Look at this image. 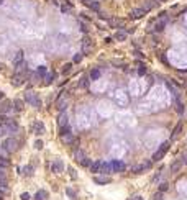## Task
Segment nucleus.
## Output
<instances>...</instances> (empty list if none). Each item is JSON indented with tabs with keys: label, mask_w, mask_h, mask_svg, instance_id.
Segmentation results:
<instances>
[{
	"label": "nucleus",
	"mask_w": 187,
	"mask_h": 200,
	"mask_svg": "<svg viewBox=\"0 0 187 200\" xmlns=\"http://www.w3.org/2000/svg\"><path fill=\"white\" fill-rule=\"evenodd\" d=\"M179 161L182 162V166H187V153H185L184 156H182V159H179Z\"/></svg>",
	"instance_id": "nucleus-42"
},
{
	"label": "nucleus",
	"mask_w": 187,
	"mask_h": 200,
	"mask_svg": "<svg viewBox=\"0 0 187 200\" xmlns=\"http://www.w3.org/2000/svg\"><path fill=\"white\" fill-rule=\"evenodd\" d=\"M3 97H5V94H3L2 90H0V100H3Z\"/></svg>",
	"instance_id": "nucleus-49"
},
{
	"label": "nucleus",
	"mask_w": 187,
	"mask_h": 200,
	"mask_svg": "<svg viewBox=\"0 0 187 200\" xmlns=\"http://www.w3.org/2000/svg\"><path fill=\"white\" fill-rule=\"evenodd\" d=\"M51 169H53V172H63V171H64V166H63V162L58 159V161H54V162L51 164Z\"/></svg>",
	"instance_id": "nucleus-13"
},
{
	"label": "nucleus",
	"mask_w": 187,
	"mask_h": 200,
	"mask_svg": "<svg viewBox=\"0 0 187 200\" xmlns=\"http://www.w3.org/2000/svg\"><path fill=\"white\" fill-rule=\"evenodd\" d=\"M33 133H36V135L44 133V123L43 122H35L33 123Z\"/></svg>",
	"instance_id": "nucleus-10"
},
{
	"label": "nucleus",
	"mask_w": 187,
	"mask_h": 200,
	"mask_svg": "<svg viewBox=\"0 0 187 200\" xmlns=\"http://www.w3.org/2000/svg\"><path fill=\"white\" fill-rule=\"evenodd\" d=\"M59 133H61V136L63 135H67V133H71V128H69V125H66V126H63V128H59Z\"/></svg>",
	"instance_id": "nucleus-36"
},
{
	"label": "nucleus",
	"mask_w": 187,
	"mask_h": 200,
	"mask_svg": "<svg viewBox=\"0 0 187 200\" xmlns=\"http://www.w3.org/2000/svg\"><path fill=\"white\" fill-rule=\"evenodd\" d=\"M66 192L69 194V197H71L72 200H77V197H76V192L72 190V189H69V187H67V189H66Z\"/></svg>",
	"instance_id": "nucleus-38"
},
{
	"label": "nucleus",
	"mask_w": 187,
	"mask_h": 200,
	"mask_svg": "<svg viewBox=\"0 0 187 200\" xmlns=\"http://www.w3.org/2000/svg\"><path fill=\"white\" fill-rule=\"evenodd\" d=\"M23 102L31 105V107H35V108H41V98H39V95L33 90L25 92V100H23Z\"/></svg>",
	"instance_id": "nucleus-1"
},
{
	"label": "nucleus",
	"mask_w": 187,
	"mask_h": 200,
	"mask_svg": "<svg viewBox=\"0 0 187 200\" xmlns=\"http://www.w3.org/2000/svg\"><path fill=\"white\" fill-rule=\"evenodd\" d=\"M100 172H102L104 175H108V174H112L113 171H112V166H110V162H102V167H100Z\"/></svg>",
	"instance_id": "nucleus-14"
},
{
	"label": "nucleus",
	"mask_w": 187,
	"mask_h": 200,
	"mask_svg": "<svg viewBox=\"0 0 187 200\" xmlns=\"http://www.w3.org/2000/svg\"><path fill=\"white\" fill-rule=\"evenodd\" d=\"M61 139H63V143H64V145H72V143L76 141V138L72 136V133L63 135V136H61Z\"/></svg>",
	"instance_id": "nucleus-15"
},
{
	"label": "nucleus",
	"mask_w": 187,
	"mask_h": 200,
	"mask_svg": "<svg viewBox=\"0 0 187 200\" xmlns=\"http://www.w3.org/2000/svg\"><path fill=\"white\" fill-rule=\"evenodd\" d=\"M2 148H3L5 151H8V153H13V151H17V149H18V139H17V138H13V136L7 138L5 141H3Z\"/></svg>",
	"instance_id": "nucleus-2"
},
{
	"label": "nucleus",
	"mask_w": 187,
	"mask_h": 200,
	"mask_svg": "<svg viewBox=\"0 0 187 200\" xmlns=\"http://www.w3.org/2000/svg\"><path fill=\"white\" fill-rule=\"evenodd\" d=\"M54 79H56V72L46 74V75H44V84H46V85H49V84L54 82Z\"/></svg>",
	"instance_id": "nucleus-21"
},
{
	"label": "nucleus",
	"mask_w": 187,
	"mask_h": 200,
	"mask_svg": "<svg viewBox=\"0 0 187 200\" xmlns=\"http://www.w3.org/2000/svg\"><path fill=\"white\" fill-rule=\"evenodd\" d=\"M115 38L118 39V41H125V39H127V33H125V31H117Z\"/></svg>",
	"instance_id": "nucleus-29"
},
{
	"label": "nucleus",
	"mask_w": 187,
	"mask_h": 200,
	"mask_svg": "<svg viewBox=\"0 0 187 200\" xmlns=\"http://www.w3.org/2000/svg\"><path fill=\"white\" fill-rule=\"evenodd\" d=\"M0 185H7V177H5V171L0 169Z\"/></svg>",
	"instance_id": "nucleus-30"
},
{
	"label": "nucleus",
	"mask_w": 187,
	"mask_h": 200,
	"mask_svg": "<svg viewBox=\"0 0 187 200\" xmlns=\"http://www.w3.org/2000/svg\"><path fill=\"white\" fill-rule=\"evenodd\" d=\"M10 110H12V102L10 100H3V102L0 103V113L5 115V113H8Z\"/></svg>",
	"instance_id": "nucleus-8"
},
{
	"label": "nucleus",
	"mask_w": 187,
	"mask_h": 200,
	"mask_svg": "<svg viewBox=\"0 0 187 200\" xmlns=\"http://www.w3.org/2000/svg\"><path fill=\"white\" fill-rule=\"evenodd\" d=\"M80 30H82L84 33H87V25H85V23H80Z\"/></svg>",
	"instance_id": "nucleus-46"
},
{
	"label": "nucleus",
	"mask_w": 187,
	"mask_h": 200,
	"mask_svg": "<svg viewBox=\"0 0 187 200\" xmlns=\"http://www.w3.org/2000/svg\"><path fill=\"white\" fill-rule=\"evenodd\" d=\"M3 135H5V128L0 126V136H3Z\"/></svg>",
	"instance_id": "nucleus-47"
},
{
	"label": "nucleus",
	"mask_w": 187,
	"mask_h": 200,
	"mask_svg": "<svg viewBox=\"0 0 187 200\" xmlns=\"http://www.w3.org/2000/svg\"><path fill=\"white\" fill-rule=\"evenodd\" d=\"M7 190H8V189H7V185H0V195H2V194H5Z\"/></svg>",
	"instance_id": "nucleus-45"
},
{
	"label": "nucleus",
	"mask_w": 187,
	"mask_h": 200,
	"mask_svg": "<svg viewBox=\"0 0 187 200\" xmlns=\"http://www.w3.org/2000/svg\"><path fill=\"white\" fill-rule=\"evenodd\" d=\"M93 181H95V184H100V185H102V184L110 182V177H108V175H102V177H95Z\"/></svg>",
	"instance_id": "nucleus-23"
},
{
	"label": "nucleus",
	"mask_w": 187,
	"mask_h": 200,
	"mask_svg": "<svg viewBox=\"0 0 187 200\" xmlns=\"http://www.w3.org/2000/svg\"><path fill=\"white\" fill-rule=\"evenodd\" d=\"M23 174L28 175V177L33 175V167H31V166H25V167H23Z\"/></svg>",
	"instance_id": "nucleus-34"
},
{
	"label": "nucleus",
	"mask_w": 187,
	"mask_h": 200,
	"mask_svg": "<svg viewBox=\"0 0 187 200\" xmlns=\"http://www.w3.org/2000/svg\"><path fill=\"white\" fill-rule=\"evenodd\" d=\"M102 162H104V161H93V162L90 164V167H89V169H90V172L99 174V172H100V167H102Z\"/></svg>",
	"instance_id": "nucleus-12"
},
{
	"label": "nucleus",
	"mask_w": 187,
	"mask_h": 200,
	"mask_svg": "<svg viewBox=\"0 0 187 200\" xmlns=\"http://www.w3.org/2000/svg\"><path fill=\"white\" fill-rule=\"evenodd\" d=\"M66 108H67V102L64 100V95H61L59 100H58V110L59 112H66Z\"/></svg>",
	"instance_id": "nucleus-16"
},
{
	"label": "nucleus",
	"mask_w": 187,
	"mask_h": 200,
	"mask_svg": "<svg viewBox=\"0 0 187 200\" xmlns=\"http://www.w3.org/2000/svg\"><path fill=\"white\" fill-rule=\"evenodd\" d=\"M35 148H36V149H41V148H43V141H41V139H36V141H35Z\"/></svg>",
	"instance_id": "nucleus-41"
},
{
	"label": "nucleus",
	"mask_w": 187,
	"mask_h": 200,
	"mask_svg": "<svg viewBox=\"0 0 187 200\" xmlns=\"http://www.w3.org/2000/svg\"><path fill=\"white\" fill-rule=\"evenodd\" d=\"M8 122H10V118L7 117V115H2V113H0V126H5Z\"/></svg>",
	"instance_id": "nucleus-31"
},
{
	"label": "nucleus",
	"mask_w": 187,
	"mask_h": 200,
	"mask_svg": "<svg viewBox=\"0 0 187 200\" xmlns=\"http://www.w3.org/2000/svg\"><path fill=\"white\" fill-rule=\"evenodd\" d=\"M169 146H171V143H169V141H164V143H162V145L159 146V149H158L156 153L153 154V161H161V159L166 156V153H168Z\"/></svg>",
	"instance_id": "nucleus-3"
},
{
	"label": "nucleus",
	"mask_w": 187,
	"mask_h": 200,
	"mask_svg": "<svg viewBox=\"0 0 187 200\" xmlns=\"http://www.w3.org/2000/svg\"><path fill=\"white\" fill-rule=\"evenodd\" d=\"M181 169H182V162H181V161H174L172 164H171V172L176 174V172H179Z\"/></svg>",
	"instance_id": "nucleus-17"
},
{
	"label": "nucleus",
	"mask_w": 187,
	"mask_h": 200,
	"mask_svg": "<svg viewBox=\"0 0 187 200\" xmlns=\"http://www.w3.org/2000/svg\"><path fill=\"white\" fill-rule=\"evenodd\" d=\"M84 3L87 7H90V8L93 10V12H100V5L97 2H90V0H84Z\"/></svg>",
	"instance_id": "nucleus-19"
},
{
	"label": "nucleus",
	"mask_w": 187,
	"mask_h": 200,
	"mask_svg": "<svg viewBox=\"0 0 187 200\" xmlns=\"http://www.w3.org/2000/svg\"><path fill=\"white\" fill-rule=\"evenodd\" d=\"M71 69H72V62H66L63 66V74H69V72H71Z\"/></svg>",
	"instance_id": "nucleus-32"
},
{
	"label": "nucleus",
	"mask_w": 187,
	"mask_h": 200,
	"mask_svg": "<svg viewBox=\"0 0 187 200\" xmlns=\"http://www.w3.org/2000/svg\"><path fill=\"white\" fill-rule=\"evenodd\" d=\"M36 74H38V77H39V79L44 77V75H46V67H44V66H39L38 69H36Z\"/></svg>",
	"instance_id": "nucleus-26"
},
{
	"label": "nucleus",
	"mask_w": 187,
	"mask_h": 200,
	"mask_svg": "<svg viewBox=\"0 0 187 200\" xmlns=\"http://www.w3.org/2000/svg\"><path fill=\"white\" fill-rule=\"evenodd\" d=\"M181 130H182V123H177V126L174 128V133H172V139L179 136V133H181Z\"/></svg>",
	"instance_id": "nucleus-33"
},
{
	"label": "nucleus",
	"mask_w": 187,
	"mask_h": 200,
	"mask_svg": "<svg viewBox=\"0 0 187 200\" xmlns=\"http://www.w3.org/2000/svg\"><path fill=\"white\" fill-rule=\"evenodd\" d=\"M144 13H146L144 8H135V10L130 12V18H131V20H138V18L144 17Z\"/></svg>",
	"instance_id": "nucleus-7"
},
{
	"label": "nucleus",
	"mask_w": 187,
	"mask_h": 200,
	"mask_svg": "<svg viewBox=\"0 0 187 200\" xmlns=\"http://www.w3.org/2000/svg\"><path fill=\"white\" fill-rule=\"evenodd\" d=\"M23 105H25V102H23V100H20V98H17V100H13V102H12V108H13L15 112H22L23 110Z\"/></svg>",
	"instance_id": "nucleus-11"
},
{
	"label": "nucleus",
	"mask_w": 187,
	"mask_h": 200,
	"mask_svg": "<svg viewBox=\"0 0 187 200\" xmlns=\"http://www.w3.org/2000/svg\"><path fill=\"white\" fill-rule=\"evenodd\" d=\"M90 49H92V39L87 38V36H84V38H82V53L87 54Z\"/></svg>",
	"instance_id": "nucleus-6"
},
{
	"label": "nucleus",
	"mask_w": 187,
	"mask_h": 200,
	"mask_svg": "<svg viewBox=\"0 0 187 200\" xmlns=\"http://www.w3.org/2000/svg\"><path fill=\"white\" fill-rule=\"evenodd\" d=\"M90 164H92V161L89 158H84L82 161H80V166H84V167H90Z\"/></svg>",
	"instance_id": "nucleus-35"
},
{
	"label": "nucleus",
	"mask_w": 187,
	"mask_h": 200,
	"mask_svg": "<svg viewBox=\"0 0 187 200\" xmlns=\"http://www.w3.org/2000/svg\"><path fill=\"white\" fill-rule=\"evenodd\" d=\"M153 200H162V192H156L153 195Z\"/></svg>",
	"instance_id": "nucleus-40"
},
{
	"label": "nucleus",
	"mask_w": 187,
	"mask_h": 200,
	"mask_svg": "<svg viewBox=\"0 0 187 200\" xmlns=\"http://www.w3.org/2000/svg\"><path fill=\"white\" fill-rule=\"evenodd\" d=\"M89 84H90V79H89V77H82L79 81V87H80V89H87Z\"/></svg>",
	"instance_id": "nucleus-24"
},
{
	"label": "nucleus",
	"mask_w": 187,
	"mask_h": 200,
	"mask_svg": "<svg viewBox=\"0 0 187 200\" xmlns=\"http://www.w3.org/2000/svg\"><path fill=\"white\" fill-rule=\"evenodd\" d=\"M58 125H59V128H63V126L69 125V118H67V113H66V112H61V113H59Z\"/></svg>",
	"instance_id": "nucleus-9"
},
{
	"label": "nucleus",
	"mask_w": 187,
	"mask_h": 200,
	"mask_svg": "<svg viewBox=\"0 0 187 200\" xmlns=\"http://www.w3.org/2000/svg\"><path fill=\"white\" fill-rule=\"evenodd\" d=\"M20 198H22V200H30V198H31V195L28 194V192H23V194L20 195Z\"/></svg>",
	"instance_id": "nucleus-39"
},
{
	"label": "nucleus",
	"mask_w": 187,
	"mask_h": 200,
	"mask_svg": "<svg viewBox=\"0 0 187 200\" xmlns=\"http://www.w3.org/2000/svg\"><path fill=\"white\" fill-rule=\"evenodd\" d=\"M8 166H10L8 158H0V169H3V171H5Z\"/></svg>",
	"instance_id": "nucleus-25"
},
{
	"label": "nucleus",
	"mask_w": 187,
	"mask_h": 200,
	"mask_svg": "<svg viewBox=\"0 0 187 200\" xmlns=\"http://www.w3.org/2000/svg\"><path fill=\"white\" fill-rule=\"evenodd\" d=\"M35 200H46L48 198V192L46 190H38L35 194V197H33Z\"/></svg>",
	"instance_id": "nucleus-18"
},
{
	"label": "nucleus",
	"mask_w": 187,
	"mask_h": 200,
	"mask_svg": "<svg viewBox=\"0 0 187 200\" xmlns=\"http://www.w3.org/2000/svg\"><path fill=\"white\" fill-rule=\"evenodd\" d=\"M158 2H162V0H158Z\"/></svg>",
	"instance_id": "nucleus-51"
},
{
	"label": "nucleus",
	"mask_w": 187,
	"mask_h": 200,
	"mask_svg": "<svg viewBox=\"0 0 187 200\" xmlns=\"http://www.w3.org/2000/svg\"><path fill=\"white\" fill-rule=\"evenodd\" d=\"M131 200H143V198H141V195H135V197H131Z\"/></svg>",
	"instance_id": "nucleus-48"
},
{
	"label": "nucleus",
	"mask_w": 187,
	"mask_h": 200,
	"mask_svg": "<svg viewBox=\"0 0 187 200\" xmlns=\"http://www.w3.org/2000/svg\"><path fill=\"white\" fill-rule=\"evenodd\" d=\"M110 166H112L113 172H123V171H127V164L123 161H112Z\"/></svg>",
	"instance_id": "nucleus-5"
},
{
	"label": "nucleus",
	"mask_w": 187,
	"mask_h": 200,
	"mask_svg": "<svg viewBox=\"0 0 187 200\" xmlns=\"http://www.w3.org/2000/svg\"><path fill=\"white\" fill-rule=\"evenodd\" d=\"M80 59H82V54H80V53L74 56V62H80Z\"/></svg>",
	"instance_id": "nucleus-44"
},
{
	"label": "nucleus",
	"mask_w": 187,
	"mask_h": 200,
	"mask_svg": "<svg viewBox=\"0 0 187 200\" xmlns=\"http://www.w3.org/2000/svg\"><path fill=\"white\" fill-rule=\"evenodd\" d=\"M100 74H102V72H100V69H99V67H95V69L90 71V75H89V79H90V81H97V79L100 77Z\"/></svg>",
	"instance_id": "nucleus-20"
},
{
	"label": "nucleus",
	"mask_w": 187,
	"mask_h": 200,
	"mask_svg": "<svg viewBox=\"0 0 187 200\" xmlns=\"http://www.w3.org/2000/svg\"><path fill=\"white\" fill-rule=\"evenodd\" d=\"M168 189H169V184H168V182H162L161 185H159V192H162V194H164V192L168 190Z\"/></svg>",
	"instance_id": "nucleus-37"
},
{
	"label": "nucleus",
	"mask_w": 187,
	"mask_h": 200,
	"mask_svg": "<svg viewBox=\"0 0 187 200\" xmlns=\"http://www.w3.org/2000/svg\"><path fill=\"white\" fill-rule=\"evenodd\" d=\"M0 71H2V64H0Z\"/></svg>",
	"instance_id": "nucleus-50"
},
{
	"label": "nucleus",
	"mask_w": 187,
	"mask_h": 200,
	"mask_svg": "<svg viewBox=\"0 0 187 200\" xmlns=\"http://www.w3.org/2000/svg\"><path fill=\"white\" fill-rule=\"evenodd\" d=\"M166 22H168V18H166V17H162V18L159 20V22H156V26H154V30H156V31H161L162 28H164Z\"/></svg>",
	"instance_id": "nucleus-22"
},
{
	"label": "nucleus",
	"mask_w": 187,
	"mask_h": 200,
	"mask_svg": "<svg viewBox=\"0 0 187 200\" xmlns=\"http://www.w3.org/2000/svg\"><path fill=\"white\" fill-rule=\"evenodd\" d=\"M84 158H85V156H84V153H82L80 149H79V151H76V153H74V159H76L77 162H80Z\"/></svg>",
	"instance_id": "nucleus-27"
},
{
	"label": "nucleus",
	"mask_w": 187,
	"mask_h": 200,
	"mask_svg": "<svg viewBox=\"0 0 187 200\" xmlns=\"http://www.w3.org/2000/svg\"><path fill=\"white\" fill-rule=\"evenodd\" d=\"M26 81V74H18V72H15V75L12 77V85H15V87H20V85H23Z\"/></svg>",
	"instance_id": "nucleus-4"
},
{
	"label": "nucleus",
	"mask_w": 187,
	"mask_h": 200,
	"mask_svg": "<svg viewBox=\"0 0 187 200\" xmlns=\"http://www.w3.org/2000/svg\"><path fill=\"white\" fill-rule=\"evenodd\" d=\"M69 175H71L72 179H76V177H77V175H76V171L72 169V167H69Z\"/></svg>",
	"instance_id": "nucleus-43"
},
{
	"label": "nucleus",
	"mask_w": 187,
	"mask_h": 200,
	"mask_svg": "<svg viewBox=\"0 0 187 200\" xmlns=\"http://www.w3.org/2000/svg\"><path fill=\"white\" fill-rule=\"evenodd\" d=\"M22 61H23V51H18L17 56H15V59H13V66L18 64V62H22Z\"/></svg>",
	"instance_id": "nucleus-28"
}]
</instances>
